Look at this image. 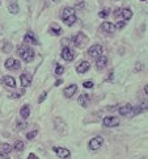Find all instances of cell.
<instances>
[{"label": "cell", "instance_id": "28", "mask_svg": "<svg viewBox=\"0 0 148 159\" xmlns=\"http://www.w3.org/2000/svg\"><path fill=\"white\" fill-rule=\"evenodd\" d=\"M63 72H64V68L60 66V64H58L56 68H55V74H56V75H62Z\"/></svg>", "mask_w": 148, "mask_h": 159}, {"label": "cell", "instance_id": "36", "mask_svg": "<svg viewBox=\"0 0 148 159\" xmlns=\"http://www.w3.org/2000/svg\"><path fill=\"white\" fill-rule=\"evenodd\" d=\"M30 158H32V159H35V158H38V157H37L35 154H29V159H30Z\"/></svg>", "mask_w": 148, "mask_h": 159}, {"label": "cell", "instance_id": "31", "mask_svg": "<svg viewBox=\"0 0 148 159\" xmlns=\"http://www.w3.org/2000/svg\"><path fill=\"white\" fill-rule=\"evenodd\" d=\"M114 26H115V29H122L126 26V23L125 21H119V23H117V25H114Z\"/></svg>", "mask_w": 148, "mask_h": 159}, {"label": "cell", "instance_id": "37", "mask_svg": "<svg viewBox=\"0 0 148 159\" xmlns=\"http://www.w3.org/2000/svg\"><path fill=\"white\" fill-rule=\"evenodd\" d=\"M62 83H63V80H60V79H59V80H56V82H55V86L58 87V86H60V84H62Z\"/></svg>", "mask_w": 148, "mask_h": 159}, {"label": "cell", "instance_id": "24", "mask_svg": "<svg viewBox=\"0 0 148 159\" xmlns=\"http://www.w3.org/2000/svg\"><path fill=\"white\" fill-rule=\"evenodd\" d=\"M3 51H4V53H11V51H12V43H11V42H4V43H3Z\"/></svg>", "mask_w": 148, "mask_h": 159}, {"label": "cell", "instance_id": "21", "mask_svg": "<svg viewBox=\"0 0 148 159\" xmlns=\"http://www.w3.org/2000/svg\"><path fill=\"white\" fill-rule=\"evenodd\" d=\"M121 16L123 17L125 20H130L132 17V12H131V9H128V8H123V9H121Z\"/></svg>", "mask_w": 148, "mask_h": 159}, {"label": "cell", "instance_id": "5", "mask_svg": "<svg viewBox=\"0 0 148 159\" xmlns=\"http://www.w3.org/2000/svg\"><path fill=\"white\" fill-rule=\"evenodd\" d=\"M118 125H119V118L118 117L109 116V117L104 118V126H106V128H114V126H118Z\"/></svg>", "mask_w": 148, "mask_h": 159}, {"label": "cell", "instance_id": "12", "mask_svg": "<svg viewBox=\"0 0 148 159\" xmlns=\"http://www.w3.org/2000/svg\"><path fill=\"white\" fill-rule=\"evenodd\" d=\"M54 151L56 153V155L59 158H68L71 155L70 153V150H67V149H64V147H54L53 149Z\"/></svg>", "mask_w": 148, "mask_h": 159}, {"label": "cell", "instance_id": "4", "mask_svg": "<svg viewBox=\"0 0 148 159\" xmlns=\"http://www.w3.org/2000/svg\"><path fill=\"white\" fill-rule=\"evenodd\" d=\"M102 143H104V138L102 137H100V136H97L95 137V138H92L91 141H89V143H88V147H89V150H98L101 146H102Z\"/></svg>", "mask_w": 148, "mask_h": 159}, {"label": "cell", "instance_id": "8", "mask_svg": "<svg viewBox=\"0 0 148 159\" xmlns=\"http://www.w3.org/2000/svg\"><path fill=\"white\" fill-rule=\"evenodd\" d=\"M62 58L64 61H67V62H70V61H72L75 58V54L70 48L66 46V48H63V50H62Z\"/></svg>", "mask_w": 148, "mask_h": 159}, {"label": "cell", "instance_id": "27", "mask_svg": "<svg viewBox=\"0 0 148 159\" xmlns=\"http://www.w3.org/2000/svg\"><path fill=\"white\" fill-rule=\"evenodd\" d=\"M37 134H38V130H33V132L28 133V134H26V138H28L29 141H30V139H33V138H34V137L37 136Z\"/></svg>", "mask_w": 148, "mask_h": 159}, {"label": "cell", "instance_id": "13", "mask_svg": "<svg viewBox=\"0 0 148 159\" xmlns=\"http://www.w3.org/2000/svg\"><path fill=\"white\" fill-rule=\"evenodd\" d=\"M20 82H21V86L23 87H29L32 84V75L30 74H23L20 76Z\"/></svg>", "mask_w": 148, "mask_h": 159}, {"label": "cell", "instance_id": "32", "mask_svg": "<svg viewBox=\"0 0 148 159\" xmlns=\"http://www.w3.org/2000/svg\"><path fill=\"white\" fill-rule=\"evenodd\" d=\"M46 96H47V92H42V95L39 96V99H38V103H42V101L46 99Z\"/></svg>", "mask_w": 148, "mask_h": 159}, {"label": "cell", "instance_id": "22", "mask_svg": "<svg viewBox=\"0 0 148 159\" xmlns=\"http://www.w3.org/2000/svg\"><path fill=\"white\" fill-rule=\"evenodd\" d=\"M60 33H62V29L58 26V25L53 24L51 26H50V34H53V36H59Z\"/></svg>", "mask_w": 148, "mask_h": 159}, {"label": "cell", "instance_id": "10", "mask_svg": "<svg viewBox=\"0 0 148 159\" xmlns=\"http://www.w3.org/2000/svg\"><path fill=\"white\" fill-rule=\"evenodd\" d=\"M91 68V63L89 62H86V61H83V62H80L77 64V67H76V71L79 72V74H85L86 71Z\"/></svg>", "mask_w": 148, "mask_h": 159}, {"label": "cell", "instance_id": "26", "mask_svg": "<svg viewBox=\"0 0 148 159\" xmlns=\"http://www.w3.org/2000/svg\"><path fill=\"white\" fill-rule=\"evenodd\" d=\"M110 14V11H109V8H104L102 11H101V12L98 13V16L101 17V19H106L107 16H109Z\"/></svg>", "mask_w": 148, "mask_h": 159}, {"label": "cell", "instance_id": "17", "mask_svg": "<svg viewBox=\"0 0 148 159\" xmlns=\"http://www.w3.org/2000/svg\"><path fill=\"white\" fill-rule=\"evenodd\" d=\"M106 64H107V58L104 57V55H100L98 59H97V62H96V67L98 68V70H102V68L106 67Z\"/></svg>", "mask_w": 148, "mask_h": 159}, {"label": "cell", "instance_id": "33", "mask_svg": "<svg viewBox=\"0 0 148 159\" xmlns=\"http://www.w3.org/2000/svg\"><path fill=\"white\" fill-rule=\"evenodd\" d=\"M25 128H26V124H25V122H21V124L19 122V125H17V129H19V130H23V129H25Z\"/></svg>", "mask_w": 148, "mask_h": 159}, {"label": "cell", "instance_id": "34", "mask_svg": "<svg viewBox=\"0 0 148 159\" xmlns=\"http://www.w3.org/2000/svg\"><path fill=\"white\" fill-rule=\"evenodd\" d=\"M114 16H115V17L121 16V9H117V11H114Z\"/></svg>", "mask_w": 148, "mask_h": 159}, {"label": "cell", "instance_id": "19", "mask_svg": "<svg viewBox=\"0 0 148 159\" xmlns=\"http://www.w3.org/2000/svg\"><path fill=\"white\" fill-rule=\"evenodd\" d=\"M3 83L7 86V87H9V88H14L16 87V82H14V79L12 76H4V79H3Z\"/></svg>", "mask_w": 148, "mask_h": 159}, {"label": "cell", "instance_id": "30", "mask_svg": "<svg viewBox=\"0 0 148 159\" xmlns=\"http://www.w3.org/2000/svg\"><path fill=\"white\" fill-rule=\"evenodd\" d=\"M83 86H84L85 88H93V86H95V84H93V82L88 80V82H84V83H83Z\"/></svg>", "mask_w": 148, "mask_h": 159}, {"label": "cell", "instance_id": "39", "mask_svg": "<svg viewBox=\"0 0 148 159\" xmlns=\"http://www.w3.org/2000/svg\"><path fill=\"white\" fill-rule=\"evenodd\" d=\"M54 2H59V0H54Z\"/></svg>", "mask_w": 148, "mask_h": 159}, {"label": "cell", "instance_id": "41", "mask_svg": "<svg viewBox=\"0 0 148 159\" xmlns=\"http://www.w3.org/2000/svg\"><path fill=\"white\" fill-rule=\"evenodd\" d=\"M114 2H117V0H114Z\"/></svg>", "mask_w": 148, "mask_h": 159}, {"label": "cell", "instance_id": "38", "mask_svg": "<svg viewBox=\"0 0 148 159\" xmlns=\"http://www.w3.org/2000/svg\"><path fill=\"white\" fill-rule=\"evenodd\" d=\"M144 92H146V95H147V93H148V87H147V86L144 87Z\"/></svg>", "mask_w": 148, "mask_h": 159}, {"label": "cell", "instance_id": "9", "mask_svg": "<svg viewBox=\"0 0 148 159\" xmlns=\"http://www.w3.org/2000/svg\"><path fill=\"white\" fill-rule=\"evenodd\" d=\"M11 151H12V146L9 143H2L0 145V158H7Z\"/></svg>", "mask_w": 148, "mask_h": 159}, {"label": "cell", "instance_id": "23", "mask_svg": "<svg viewBox=\"0 0 148 159\" xmlns=\"http://www.w3.org/2000/svg\"><path fill=\"white\" fill-rule=\"evenodd\" d=\"M24 146H25L24 142L19 139V141H16V143H14V147H13V149L16 150V151H23V150H24Z\"/></svg>", "mask_w": 148, "mask_h": 159}, {"label": "cell", "instance_id": "25", "mask_svg": "<svg viewBox=\"0 0 148 159\" xmlns=\"http://www.w3.org/2000/svg\"><path fill=\"white\" fill-rule=\"evenodd\" d=\"M8 11L11 13H13V14H16V13H19V5L16 4V3H13V4H11L8 7Z\"/></svg>", "mask_w": 148, "mask_h": 159}, {"label": "cell", "instance_id": "16", "mask_svg": "<svg viewBox=\"0 0 148 159\" xmlns=\"http://www.w3.org/2000/svg\"><path fill=\"white\" fill-rule=\"evenodd\" d=\"M131 112H132V105L131 104H125L119 108V114L122 116H131Z\"/></svg>", "mask_w": 148, "mask_h": 159}, {"label": "cell", "instance_id": "18", "mask_svg": "<svg viewBox=\"0 0 148 159\" xmlns=\"http://www.w3.org/2000/svg\"><path fill=\"white\" fill-rule=\"evenodd\" d=\"M101 30L106 32V33H114L115 26H114V24H111V23H104L101 25Z\"/></svg>", "mask_w": 148, "mask_h": 159}, {"label": "cell", "instance_id": "35", "mask_svg": "<svg viewBox=\"0 0 148 159\" xmlns=\"http://www.w3.org/2000/svg\"><path fill=\"white\" fill-rule=\"evenodd\" d=\"M142 67H143V66H142V63L139 62V63H138V66H136V68H135V71H139V70H140V68H142Z\"/></svg>", "mask_w": 148, "mask_h": 159}, {"label": "cell", "instance_id": "20", "mask_svg": "<svg viewBox=\"0 0 148 159\" xmlns=\"http://www.w3.org/2000/svg\"><path fill=\"white\" fill-rule=\"evenodd\" d=\"M20 114L23 118H28L30 116V107L29 105H24L23 108L20 109Z\"/></svg>", "mask_w": 148, "mask_h": 159}, {"label": "cell", "instance_id": "14", "mask_svg": "<svg viewBox=\"0 0 148 159\" xmlns=\"http://www.w3.org/2000/svg\"><path fill=\"white\" fill-rule=\"evenodd\" d=\"M77 103L80 104L83 108H86V107L89 105V104H91V99H89V95H86V93H83V95L79 97Z\"/></svg>", "mask_w": 148, "mask_h": 159}, {"label": "cell", "instance_id": "1", "mask_svg": "<svg viewBox=\"0 0 148 159\" xmlns=\"http://www.w3.org/2000/svg\"><path fill=\"white\" fill-rule=\"evenodd\" d=\"M62 19H63V23L67 25V26H72L75 23H76V16H75V11L67 7V8L63 9L62 12Z\"/></svg>", "mask_w": 148, "mask_h": 159}, {"label": "cell", "instance_id": "29", "mask_svg": "<svg viewBox=\"0 0 148 159\" xmlns=\"http://www.w3.org/2000/svg\"><path fill=\"white\" fill-rule=\"evenodd\" d=\"M23 95H24V91H20V92H16V93L9 95V97H12V99H17V97H21Z\"/></svg>", "mask_w": 148, "mask_h": 159}, {"label": "cell", "instance_id": "3", "mask_svg": "<svg viewBox=\"0 0 148 159\" xmlns=\"http://www.w3.org/2000/svg\"><path fill=\"white\" fill-rule=\"evenodd\" d=\"M72 41H74L75 46L76 48H84V46L88 43V37L84 34V33H77L76 36H75L74 38H72Z\"/></svg>", "mask_w": 148, "mask_h": 159}, {"label": "cell", "instance_id": "2", "mask_svg": "<svg viewBox=\"0 0 148 159\" xmlns=\"http://www.w3.org/2000/svg\"><path fill=\"white\" fill-rule=\"evenodd\" d=\"M17 54L28 63H30L34 59V50L30 48H26V46H19L17 48Z\"/></svg>", "mask_w": 148, "mask_h": 159}, {"label": "cell", "instance_id": "15", "mask_svg": "<svg viewBox=\"0 0 148 159\" xmlns=\"http://www.w3.org/2000/svg\"><path fill=\"white\" fill-rule=\"evenodd\" d=\"M24 42H25V43H33V45H38V41L35 39L33 32H28V33L25 34Z\"/></svg>", "mask_w": 148, "mask_h": 159}, {"label": "cell", "instance_id": "7", "mask_svg": "<svg viewBox=\"0 0 148 159\" xmlns=\"http://www.w3.org/2000/svg\"><path fill=\"white\" fill-rule=\"evenodd\" d=\"M4 66H5V68H8V70H19L21 64H20L19 61L13 59V58H9V59L5 61Z\"/></svg>", "mask_w": 148, "mask_h": 159}, {"label": "cell", "instance_id": "6", "mask_svg": "<svg viewBox=\"0 0 148 159\" xmlns=\"http://www.w3.org/2000/svg\"><path fill=\"white\" fill-rule=\"evenodd\" d=\"M88 54L91 57H93V58H98L101 54H102V46H101V45H93V46H91L89 50H88Z\"/></svg>", "mask_w": 148, "mask_h": 159}, {"label": "cell", "instance_id": "11", "mask_svg": "<svg viewBox=\"0 0 148 159\" xmlns=\"http://www.w3.org/2000/svg\"><path fill=\"white\" fill-rule=\"evenodd\" d=\"M76 91H77V86L76 84H71V86H68V87L64 88L63 93H64V96L70 99V97H72L75 95V92H76Z\"/></svg>", "mask_w": 148, "mask_h": 159}, {"label": "cell", "instance_id": "40", "mask_svg": "<svg viewBox=\"0 0 148 159\" xmlns=\"http://www.w3.org/2000/svg\"><path fill=\"white\" fill-rule=\"evenodd\" d=\"M140 2H146V0H140Z\"/></svg>", "mask_w": 148, "mask_h": 159}]
</instances>
